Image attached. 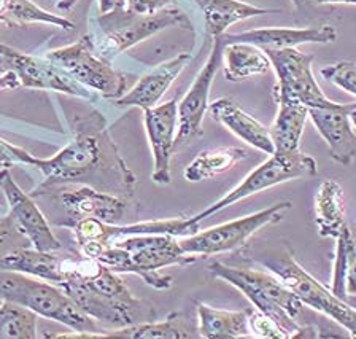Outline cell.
Returning a JSON list of instances; mask_svg holds the SVG:
<instances>
[{
	"label": "cell",
	"instance_id": "5bb4252c",
	"mask_svg": "<svg viewBox=\"0 0 356 339\" xmlns=\"http://www.w3.org/2000/svg\"><path fill=\"white\" fill-rule=\"evenodd\" d=\"M0 190L7 198L10 216L16 230L29 239L33 249L43 250V252H56L63 247L42 210L32 201L31 194H27L15 182L8 168L0 169Z\"/></svg>",
	"mask_w": 356,
	"mask_h": 339
},
{
	"label": "cell",
	"instance_id": "ffe728a7",
	"mask_svg": "<svg viewBox=\"0 0 356 339\" xmlns=\"http://www.w3.org/2000/svg\"><path fill=\"white\" fill-rule=\"evenodd\" d=\"M209 112L211 118L221 123L241 141L247 142L248 145L269 155V157L275 153V145L274 141H272L270 131L264 125H261L258 120L253 118L252 115L245 112L243 109L238 107L232 99L221 97L218 101L211 102Z\"/></svg>",
	"mask_w": 356,
	"mask_h": 339
},
{
	"label": "cell",
	"instance_id": "f35d334b",
	"mask_svg": "<svg viewBox=\"0 0 356 339\" xmlns=\"http://www.w3.org/2000/svg\"><path fill=\"white\" fill-rule=\"evenodd\" d=\"M11 230H16V226L13 223V220H11V216H8V219L5 220H0V246L7 241Z\"/></svg>",
	"mask_w": 356,
	"mask_h": 339
},
{
	"label": "cell",
	"instance_id": "d590c367",
	"mask_svg": "<svg viewBox=\"0 0 356 339\" xmlns=\"http://www.w3.org/2000/svg\"><path fill=\"white\" fill-rule=\"evenodd\" d=\"M99 15H105L115 10L127 8V0H97Z\"/></svg>",
	"mask_w": 356,
	"mask_h": 339
},
{
	"label": "cell",
	"instance_id": "74e56055",
	"mask_svg": "<svg viewBox=\"0 0 356 339\" xmlns=\"http://www.w3.org/2000/svg\"><path fill=\"white\" fill-rule=\"evenodd\" d=\"M345 293L356 297V257L348 266L347 277H345Z\"/></svg>",
	"mask_w": 356,
	"mask_h": 339
},
{
	"label": "cell",
	"instance_id": "e0dca14e",
	"mask_svg": "<svg viewBox=\"0 0 356 339\" xmlns=\"http://www.w3.org/2000/svg\"><path fill=\"white\" fill-rule=\"evenodd\" d=\"M60 204L70 216L72 223L83 219H96L107 225H120L129 205L126 198L97 190L89 185L63 193Z\"/></svg>",
	"mask_w": 356,
	"mask_h": 339
},
{
	"label": "cell",
	"instance_id": "4dcf8cb0",
	"mask_svg": "<svg viewBox=\"0 0 356 339\" xmlns=\"http://www.w3.org/2000/svg\"><path fill=\"white\" fill-rule=\"evenodd\" d=\"M336 258H334V271H332V293L342 299L347 297L345 293V277H347L348 266L352 265L353 258L356 257V241L348 230V226H343L341 235L336 237Z\"/></svg>",
	"mask_w": 356,
	"mask_h": 339
},
{
	"label": "cell",
	"instance_id": "9a60e30c",
	"mask_svg": "<svg viewBox=\"0 0 356 339\" xmlns=\"http://www.w3.org/2000/svg\"><path fill=\"white\" fill-rule=\"evenodd\" d=\"M143 112L145 131L154 161L152 180L158 185H169L170 158L175 153V136L178 129V102L177 99H172Z\"/></svg>",
	"mask_w": 356,
	"mask_h": 339
},
{
	"label": "cell",
	"instance_id": "ba28073f",
	"mask_svg": "<svg viewBox=\"0 0 356 339\" xmlns=\"http://www.w3.org/2000/svg\"><path fill=\"white\" fill-rule=\"evenodd\" d=\"M59 68H63L72 79L88 90L100 96L116 101L127 93V77L100 56L94 45L92 36L86 34L69 47L56 48L47 54Z\"/></svg>",
	"mask_w": 356,
	"mask_h": 339
},
{
	"label": "cell",
	"instance_id": "83f0119b",
	"mask_svg": "<svg viewBox=\"0 0 356 339\" xmlns=\"http://www.w3.org/2000/svg\"><path fill=\"white\" fill-rule=\"evenodd\" d=\"M107 338L121 339H189L199 338L193 328L186 324L181 314L172 313L164 322H142L131 326L118 328L107 333Z\"/></svg>",
	"mask_w": 356,
	"mask_h": 339
},
{
	"label": "cell",
	"instance_id": "f546056e",
	"mask_svg": "<svg viewBox=\"0 0 356 339\" xmlns=\"http://www.w3.org/2000/svg\"><path fill=\"white\" fill-rule=\"evenodd\" d=\"M38 315L10 301H0V339H35Z\"/></svg>",
	"mask_w": 356,
	"mask_h": 339
},
{
	"label": "cell",
	"instance_id": "1f68e13d",
	"mask_svg": "<svg viewBox=\"0 0 356 339\" xmlns=\"http://www.w3.org/2000/svg\"><path fill=\"white\" fill-rule=\"evenodd\" d=\"M321 75L325 77L327 81L334 83V85L341 88L345 93L353 94L356 96V64L350 63V61H341L325 68L321 70Z\"/></svg>",
	"mask_w": 356,
	"mask_h": 339
},
{
	"label": "cell",
	"instance_id": "d6986e66",
	"mask_svg": "<svg viewBox=\"0 0 356 339\" xmlns=\"http://www.w3.org/2000/svg\"><path fill=\"white\" fill-rule=\"evenodd\" d=\"M189 61H191V56L188 53H181L175 58L165 61L152 72L145 74L124 96L116 99L111 104L120 109L137 107L147 110L156 107L159 99L164 96V93L169 90L172 83L177 80V77L189 64Z\"/></svg>",
	"mask_w": 356,
	"mask_h": 339
},
{
	"label": "cell",
	"instance_id": "cb8c5ba5",
	"mask_svg": "<svg viewBox=\"0 0 356 339\" xmlns=\"http://www.w3.org/2000/svg\"><path fill=\"white\" fill-rule=\"evenodd\" d=\"M250 309L225 310L197 303V331L204 339L252 338L248 325Z\"/></svg>",
	"mask_w": 356,
	"mask_h": 339
},
{
	"label": "cell",
	"instance_id": "6da1fadb",
	"mask_svg": "<svg viewBox=\"0 0 356 339\" xmlns=\"http://www.w3.org/2000/svg\"><path fill=\"white\" fill-rule=\"evenodd\" d=\"M32 168L42 172L43 180L31 196L67 183H88L97 190L129 199L136 193L137 177L110 136L104 115L89 110L75 118V136L67 145L48 159L35 158Z\"/></svg>",
	"mask_w": 356,
	"mask_h": 339
},
{
	"label": "cell",
	"instance_id": "52a82bcc",
	"mask_svg": "<svg viewBox=\"0 0 356 339\" xmlns=\"http://www.w3.org/2000/svg\"><path fill=\"white\" fill-rule=\"evenodd\" d=\"M263 265L272 274L285 282L289 290L296 294L304 306H309V308L330 317L343 326L350 336L356 338V309L309 274L294 260L291 250L286 249L285 252L264 260Z\"/></svg>",
	"mask_w": 356,
	"mask_h": 339
},
{
	"label": "cell",
	"instance_id": "ab89813d",
	"mask_svg": "<svg viewBox=\"0 0 356 339\" xmlns=\"http://www.w3.org/2000/svg\"><path fill=\"white\" fill-rule=\"evenodd\" d=\"M314 5H323V3H345V5H356V0H310Z\"/></svg>",
	"mask_w": 356,
	"mask_h": 339
},
{
	"label": "cell",
	"instance_id": "8fae6325",
	"mask_svg": "<svg viewBox=\"0 0 356 339\" xmlns=\"http://www.w3.org/2000/svg\"><path fill=\"white\" fill-rule=\"evenodd\" d=\"M264 53L277 74L275 97L291 99L307 109L331 107L334 104V101L326 97L315 80L312 72V54H305L296 48L267 49Z\"/></svg>",
	"mask_w": 356,
	"mask_h": 339
},
{
	"label": "cell",
	"instance_id": "f1b7e54d",
	"mask_svg": "<svg viewBox=\"0 0 356 339\" xmlns=\"http://www.w3.org/2000/svg\"><path fill=\"white\" fill-rule=\"evenodd\" d=\"M0 23L8 27H22L26 24L42 23L58 26L64 31H72L74 24L64 16L51 15L31 0H3L2 12H0Z\"/></svg>",
	"mask_w": 356,
	"mask_h": 339
},
{
	"label": "cell",
	"instance_id": "4316f807",
	"mask_svg": "<svg viewBox=\"0 0 356 339\" xmlns=\"http://www.w3.org/2000/svg\"><path fill=\"white\" fill-rule=\"evenodd\" d=\"M245 158H248V152L241 147H218L202 150L186 166L183 175H185L188 182L193 183L209 180L222 174V172L236 168V164L241 163Z\"/></svg>",
	"mask_w": 356,
	"mask_h": 339
},
{
	"label": "cell",
	"instance_id": "7402d4cb",
	"mask_svg": "<svg viewBox=\"0 0 356 339\" xmlns=\"http://www.w3.org/2000/svg\"><path fill=\"white\" fill-rule=\"evenodd\" d=\"M204 15L205 32L211 37L225 36L227 27L241 23L248 18L261 16L266 13H275L274 8H259L254 5L241 2V0H194Z\"/></svg>",
	"mask_w": 356,
	"mask_h": 339
},
{
	"label": "cell",
	"instance_id": "7bdbcfd3",
	"mask_svg": "<svg viewBox=\"0 0 356 339\" xmlns=\"http://www.w3.org/2000/svg\"><path fill=\"white\" fill-rule=\"evenodd\" d=\"M343 299H345V301H347L350 306H352V308L356 309V297H353V294H347V297H345Z\"/></svg>",
	"mask_w": 356,
	"mask_h": 339
},
{
	"label": "cell",
	"instance_id": "2e32d148",
	"mask_svg": "<svg viewBox=\"0 0 356 339\" xmlns=\"http://www.w3.org/2000/svg\"><path fill=\"white\" fill-rule=\"evenodd\" d=\"M350 104L334 102L331 107L309 109V118L330 148L336 163L348 166L356 158V132L350 121Z\"/></svg>",
	"mask_w": 356,
	"mask_h": 339
},
{
	"label": "cell",
	"instance_id": "8992f818",
	"mask_svg": "<svg viewBox=\"0 0 356 339\" xmlns=\"http://www.w3.org/2000/svg\"><path fill=\"white\" fill-rule=\"evenodd\" d=\"M96 24L99 36H92L94 45L100 56L108 61L169 27L193 29L191 19L180 7H170L153 15L134 13L127 8L115 10L99 15Z\"/></svg>",
	"mask_w": 356,
	"mask_h": 339
},
{
	"label": "cell",
	"instance_id": "ac0fdd59",
	"mask_svg": "<svg viewBox=\"0 0 356 339\" xmlns=\"http://www.w3.org/2000/svg\"><path fill=\"white\" fill-rule=\"evenodd\" d=\"M337 40V31L331 24L309 29H293V27H266V29H252L241 34H225L222 43H250L267 52V49L296 48L305 43H334Z\"/></svg>",
	"mask_w": 356,
	"mask_h": 339
},
{
	"label": "cell",
	"instance_id": "7c38bea8",
	"mask_svg": "<svg viewBox=\"0 0 356 339\" xmlns=\"http://www.w3.org/2000/svg\"><path fill=\"white\" fill-rule=\"evenodd\" d=\"M0 69L13 72L21 88L69 94L74 97L92 99L94 94L75 81L67 72L48 58H37L0 43Z\"/></svg>",
	"mask_w": 356,
	"mask_h": 339
},
{
	"label": "cell",
	"instance_id": "8d00e7d4",
	"mask_svg": "<svg viewBox=\"0 0 356 339\" xmlns=\"http://www.w3.org/2000/svg\"><path fill=\"white\" fill-rule=\"evenodd\" d=\"M19 88L21 85L13 72L5 70L3 75H0V93L7 90H19Z\"/></svg>",
	"mask_w": 356,
	"mask_h": 339
},
{
	"label": "cell",
	"instance_id": "30bf717a",
	"mask_svg": "<svg viewBox=\"0 0 356 339\" xmlns=\"http://www.w3.org/2000/svg\"><path fill=\"white\" fill-rule=\"evenodd\" d=\"M291 205L293 204L289 201L277 203L270 207L242 216V219L226 221V223L194 232L191 236L180 237L178 242L185 252L197 255V257H211V255L234 252V250L243 247L248 239L256 235L261 228L282 221Z\"/></svg>",
	"mask_w": 356,
	"mask_h": 339
},
{
	"label": "cell",
	"instance_id": "5b68a950",
	"mask_svg": "<svg viewBox=\"0 0 356 339\" xmlns=\"http://www.w3.org/2000/svg\"><path fill=\"white\" fill-rule=\"evenodd\" d=\"M0 301L24 306L37 315L59 322L74 331H99L97 322L83 313L59 285L18 271L0 272Z\"/></svg>",
	"mask_w": 356,
	"mask_h": 339
},
{
	"label": "cell",
	"instance_id": "603a6c76",
	"mask_svg": "<svg viewBox=\"0 0 356 339\" xmlns=\"http://www.w3.org/2000/svg\"><path fill=\"white\" fill-rule=\"evenodd\" d=\"M275 101L278 105L277 116L269 127L275 152H298L309 118V109L286 97H275Z\"/></svg>",
	"mask_w": 356,
	"mask_h": 339
},
{
	"label": "cell",
	"instance_id": "4fadbf2b",
	"mask_svg": "<svg viewBox=\"0 0 356 339\" xmlns=\"http://www.w3.org/2000/svg\"><path fill=\"white\" fill-rule=\"evenodd\" d=\"M222 36L213 38L207 63L199 70L191 88L178 102V129L175 136V150L186 143L189 139L202 136V121L210 107L209 97L213 80L222 58Z\"/></svg>",
	"mask_w": 356,
	"mask_h": 339
},
{
	"label": "cell",
	"instance_id": "e575fe53",
	"mask_svg": "<svg viewBox=\"0 0 356 339\" xmlns=\"http://www.w3.org/2000/svg\"><path fill=\"white\" fill-rule=\"evenodd\" d=\"M170 7H177L175 0H127V10L142 15H153Z\"/></svg>",
	"mask_w": 356,
	"mask_h": 339
},
{
	"label": "cell",
	"instance_id": "44dd1931",
	"mask_svg": "<svg viewBox=\"0 0 356 339\" xmlns=\"http://www.w3.org/2000/svg\"><path fill=\"white\" fill-rule=\"evenodd\" d=\"M0 269L18 271L60 285L65 279V260L56 257L53 252L37 249H16L0 258Z\"/></svg>",
	"mask_w": 356,
	"mask_h": 339
},
{
	"label": "cell",
	"instance_id": "277c9868",
	"mask_svg": "<svg viewBox=\"0 0 356 339\" xmlns=\"http://www.w3.org/2000/svg\"><path fill=\"white\" fill-rule=\"evenodd\" d=\"M210 272L237 288L252 303L253 309L270 317L282 328L286 339L312 338V328L299 322L302 303L275 274L248 268H232L216 261Z\"/></svg>",
	"mask_w": 356,
	"mask_h": 339
},
{
	"label": "cell",
	"instance_id": "3957f363",
	"mask_svg": "<svg viewBox=\"0 0 356 339\" xmlns=\"http://www.w3.org/2000/svg\"><path fill=\"white\" fill-rule=\"evenodd\" d=\"M94 260L118 274H136L158 290H169L172 277L163 276L167 266H188L197 260L181 249L170 235H131L116 237L94 253Z\"/></svg>",
	"mask_w": 356,
	"mask_h": 339
},
{
	"label": "cell",
	"instance_id": "836d02e7",
	"mask_svg": "<svg viewBox=\"0 0 356 339\" xmlns=\"http://www.w3.org/2000/svg\"><path fill=\"white\" fill-rule=\"evenodd\" d=\"M33 161H35V157H32L27 150L16 147L0 137V166L2 168H10L13 164L32 166Z\"/></svg>",
	"mask_w": 356,
	"mask_h": 339
},
{
	"label": "cell",
	"instance_id": "d6a6232c",
	"mask_svg": "<svg viewBox=\"0 0 356 339\" xmlns=\"http://www.w3.org/2000/svg\"><path fill=\"white\" fill-rule=\"evenodd\" d=\"M248 325L252 338H261V339H286V335L270 317L259 313L256 309H250L248 314Z\"/></svg>",
	"mask_w": 356,
	"mask_h": 339
},
{
	"label": "cell",
	"instance_id": "d4e9b609",
	"mask_svg": "<svg viewBox=\"0 0 356 339\" xmlns=\"http://www.w3.org/2000/svg\"><path fill=\"white\" fill-rule=\"evenodd\" d=\"M221 59L226 80L234 83L263 75L272 68L263 49L250 43H227L222 48Z\"/></svg>",
	"mask_w": 356,
	"mask_h": 339
},
{
	"label": "cell",
	"instance_id": "b9f144b4",
	"mask_svg": "<svg viewBox=\"0 0 356 339\" xmlns=\"http://www.w3.org/2000/svg\"><path fill=\"white\" fill-rule=\"evenodd\" d=\"M348 116H350V121H352V125L356 127V102L355 104H350Z\"/></svg>",
	"mask_w": 356,
	"mask_h": 339
},
{
	"label": "cell",
	"instance_id": "7a4b0ae2",
	"mask_svg": "<svg viewBox=\"0 0 356 339\" xmlns=\"http://www.w3.org/2000/svg\"><path fill=\"white\" fill-rule=\"evenodd\" d=\"M59 287L94 322L115 330L149 322L154 315L152 306L134 297L118 272L85 255L65 260V279Z\"/></svg>",
	"mask_w": 356,
	"mask_h": 339
},
{
	"label": "cell",
	"instance_id": "60d3db41",
	"mask_svg": "<svg viewBox=\"0 0 356 339\" xmlns=\"http://www.w3.org/2000/svg\"><path fill=\"white\" fill-rule=\"evenodd\" d=\"M78 2V0H59L58 3H56V7H58L60 12H69V10L74 8V5Z\"/></svg>",
	"mask_w": 356,
	"mask_h": 339
},
{
	"label": "cell",
	"instance_id": "484cf974",
	"mask_svg": "<svg viewBox=\"0 0 356 339\" xmlns=\"http://www.w3.org/2000/svg\"><path fill=\"white\" fill-rule=\"evenodd\" d=\"M315 225L321 237L336 239L345 225L343 191L334 180H325L315 196Z\"/></svg>",
	"mask_w": 356,
	"mask_h": 339
},
{
	"label": "cell",
	"instance_id": "9c48e42d",
	"mask_svg": "<svg viewBox=\"0 0 356 339\" xmlns=\"http://www.w3.org/2000/svg\"><path fill=\"white\" fill-rule=\"evenodd\" d=\"M318 174L316 161L302 152H289V153H278L270 155L264 163H261L258 168L253 169L245 179L238 183L236 188L225 194L218 201L209 205L207 209L202 210L196 215L189 216L194 223H199L204 219L221 212L222 209L229 207L242 199L253 196V194L269 190L272 187L280 185L289 180L299 179H312Z\"/></svg>",
	"mask_w": 356,
	"mask_h": 339
}]
</instances>
